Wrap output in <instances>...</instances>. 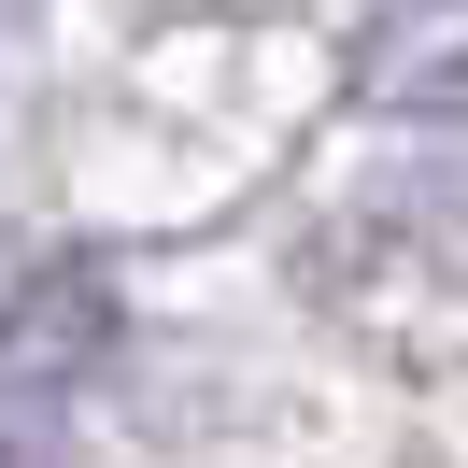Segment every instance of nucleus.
Returning a JSON list of instances; mask_svg holds the SVG:
<instances>
[{
    "label": "nucleus",
    "instance_id": "obj_1",
    "mask_svg": "<svg viewBox=\"0 0 468 468\" xmlns=\"http://www.w3.org/2000/svg\"><path fill=\"white\" fill-rule=\"evenodd\" d=\"M369 86L383 100H468V0H411L398 29H383Z\"/></svg>",
    "mask_w": 468,
    "mask_h": 468
}]
</instances>
